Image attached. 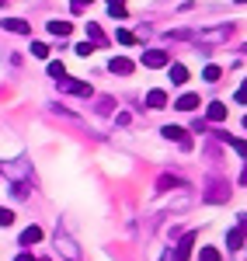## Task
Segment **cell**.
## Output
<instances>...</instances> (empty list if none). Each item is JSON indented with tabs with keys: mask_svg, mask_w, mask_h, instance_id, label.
<instances>
[{
	"mask_svg": "<svg viewBox=\"0 0 247 261\" xmlns=\"http://www.w3.org/2000/svg\"><path fill=\"white\" fill-rule=\"evenodd\" d=\"M0 174H4V178H11V185H14V181H28V178H32V171H28V164H24V161H21V164L0 161Z\"/></svg>",
	"mask_w": 247,
	"mask_h": 261,
	"instance_id": "obj_1",
	"label": "cell"
},
{
	"mask_svg": "<svg viewBox=\"0 0 247 261\" xmlns=\"http://www.w3.org/2000/svg\"><path fill=\"white\" fill-rule=\"evenodd\" d=\"M233 35V28L230 24H219V28H206V32H199L195 42H202V45H212V42H227Z\"/></svg>",
	"mask_w": 247,
	"mask_h": 261,
	"instance_id": "obj_2",
	"label": "cell"
},
{
	"mask_svg": "<svg viewBox=\"0 0 247 261\" xmlns=\"http://www.w3.org/2000/svg\"><path fill=\"white\" fill-rule=\"evenodd\" d=\"M167 63H171V53H167V49H146L143 53L146 70H160V66H167Z\"/></svg>",
	"mask_w": 247,
	"mask_h": 261,
	"instance_id": "obj_3",
	"label": "cell"
},
{
	"mask_svg": "<svg viewBox=\"0 0 247 261\" xmlns=\"http://www.w3.org/2000/svg\"><path fill=\"white\" fill-rule=\"evenodd\" d=\"M160 133H164V140H174L178 146H181V150H191V136H188L181 125H164Z\"/></svg>",
	"mask_w": 247,
	"mask_h": 261,
	"instance_id": "obj_4",
	"label": "cell"
},
{
	"mask_svg": "<svg viewBox=\"0 0 247 261\" xmlns=\"http://www.w3.org/2000/svg\"><path fill=\"white\" fill-rule=\"evenodd\" d=\"M202 199H206V202H227V199H230V188L223 185V181L212 178V181H209V188L202 192Z\"/></svg>",
	"mask_w": 247,
	"mask_h": 261,
	"instance_id": "obj_5",
	"label": "cell"
},
{
	"mask_svg": "<svg viewBox=\"0 0 247 261\" xmlns=\"http://www.w3.org/2000/svg\"><path fill=\"white\" fill-rule=\"evenodd\" d=\"M60 84V91H66V94H80V98H91L94 91H91V84H84V81H70V77H63Z\"/></svg>",
	"mask_w": 247,
	"mask_h": 261,
	"instance_id": "obj_6",
	"label": "cell"
},
{
	"mask_svg": "<svg viewBox=\"0 0 247 261\" xmlns=\"http://www.w3.org/2000/svg\"><path fill=\"white\" fill-rule=\"evenodd\" d=\"M0 28H4V32H14V35H32V24L24 18H4Z\"/></svg>",
	"mask_w": 247,
	"mask_h": 261,
	"instance_id": "obj_7",
	"label": "cell"
},
{
	"mask_svg": "<svg viewBox=\"0 0 247 261\" xmlns=\"http://www.w3.org/2000/svg\"><path fill=\"white\" fill-rule=\"evenodd\" d=\"M56 247H60V251H63V254H66V258H73V261L80 258V247H77V244L70 241L66 233H60V230H56Z\"/></svg>",
	"mask_w": 247,
	"mask_h": 261,
	"instance_id": "obj_8",
	"label": "cell"
},
{
	"mask_svg": "<svg viewBox=\"0 0 247 261\" xmlns=\"http://www.w3.org/2000/svg\"><path fill=\"white\" fill-rule=\"evenodd\" d=\"M108 70H112V73H119V77H129V73L136 70V63H132V60H125V56H112Z\"/></svg>",
	"mask_w": 247,
	"mask_h": 261,
	"instance_id": "obj_9",
	"label": "cell"
},
{
	"mask_svg": "<svg viewBox=\"0 0 247 261\" xmlns=\"http://www.w3.org/2000/svg\"><path fill=\"white\" fill-rule=\"evenodd\" d=\"M191 244H195V233H185V237L178 241V247H174V258L188 261V258H191Z\"/></svg>",
	"mask_w": 247,
	"mask_h": 261,
	"instance_id": "obj_10",
	"label": "cell"
},
{
	"mask_svg": "<svg viewBox=\"0 0 247 261\" xmlns=\"http://www.w3.org/2000/svg\"><path fill=\"white\" fill-rule=\"evenodd\" d=\"M146 108H153V112H160V108H167V94L160 91V87H153V91L146 94Z\"/></svg>",
	"mask_w": 247,
	"mask_h": 261,
	"instance_id": "obj_11",
	"label": "cell"
},
{
	"mask_svg": "<svg viewBox=\"0 0 247 261\" xmlns=\"http://www.w3.org/2000/svg\"><path fill=\"white\" fill-rule=\"evenodd\" d=\"M206 122H227V105L223 101H212L206 108Z\"/></svg>",
	"mask_w": 247,
	"mask_h": 261,
	"instance_id": "obj_12",
	"label": "cell"
},
{
	"mask_svg": "<svg viewBox=\"0 0 247 261\" xmlns=\"http://www.w3.org/2000/svg\"><path fill=\"white\" fill-rule=\"evenodd\" d=\"M42 241V230H39V226H28V230H21V247H32V244H39Z\"/></svg>",
	"mask_w": 247,
	"mask_h": 261,
	"instance_id": "obj_13",
	"label": "cell"
},
{
	"mask_svg": "<svg viewBox=\"0 0 247 261\" xmlns=\"http://www.w3.org/2000/svg\"><path fill=\"white\" fill-rule=\"evenodd\" d=\"M202 101H199V94H181V98L174 101V108H181V112H195Z\"/></svg>",
	"mask_w": 247,
	"mask_h": 261,
	"instance_id": "obj_14",
	"label": "cell"
},
{
	"mask_svg": "<svg viewBox=\"0 0 247 261\" xmlns=\"http://www.w3.org/2000/svg\"><path fill=\"white\" fill-rule=\"evenodd\" d=\"M49 32H52V35H56V39H66V35H70V32H73V24H70V21H49Z\"/></svg>",
	"mask_w": 247,
	"mask_h": 261,
	"instance_id": "obj_15",
	"label": "cell"
},
{
	"mask_svg": "<svg viewBox=\"0 0 247 261\" xmlns=\"http://www.w3.org/2000/svg\"><path fill=\"white\" fill-rule=\"evenodd\" d=\"M216 136L227 143V146H233V150H237V153H240V157L247 161V140H233V136H227V133H216Z\"/></svg>",
	"mask_w": 247,
	"mask_h": 261,
	"instance_id": "obj_16",
	"label": "cell"
},
{
	"mask_svg": "<svg viewBox=\"0 0 247 261\" xmlns=\"http://www.w3.org/2000/svg\"><path fill=\"white\" fill-rule=\"evenodd\" d=\"M227 247H230V251L244 247V226H233V230L227 233Z\"/></svg>",
	"mask_w": 247,
	"mask_h": 261,
	"instance_id": "obj_17",
	"label": "cell"
},
{
	"mask_svg": "<svg viewBox=\"0 0 247 261\" xmlns=\"http://www.w3.org/2000/svg\"><path fill=\"white\" fill-rule=\"evenodd\" d=\"M87 39L91 42H98V45H108V39H104V32L94 24V21H87Z\"/></svg>",
	"mask_w": 247,
	"mask_h": 261,
	"instance_id": "obj_18",
	"label": "cell"
},
{
	"mask_svg": "<svg viewBox=\"0 0 247 261\" xmlns=\"http://www.w3.org/2000/svg\"><path fill=\"white\" fill-rule=\"evenodd\" d=\"M188 81V70L181 63H171V84H185Z\"/></svg>",
	"mask_w": 247,
	"mask_h": 261,
	"instance_id": "obj_19",
	"label": "cell"
},
{
	"mask_svg": "<svg viewBox=\"0 0 247 261\" xmlns=\"http://www.w3.org/2000/svg\"><path fill=\"white\" fill-rule=\"evenodd\" d=\"M49 77H52V81H63V77H66V66H63L60 60H52L49 63Z\"/></svg>",
	"mask_w": 247,
	"mask_h": 261,
	"instance_id": "obj_20",
	"label": "cell"
},
{
	"mask_svg": "<svg viewBox=\"0 0 247 261\" xmlns=\"http://www.w3.org/2000/svg\"><path fill=\"white\" fill-rule=\"evenodd\" d=\"M202 77H206L209 84H216V81H219V77H223V70H219V66H212V63H209L206 70H202Z\"/></svg>",
	"mask_w": 247,
	"mask_h": 261,
	"instance_id": "obj_21",
	"label": "cell"
},
{
	"mask_svg": "<svg viewBox=\"0 0 247 261\" xmlns=\"http://www.w3.org/2000/svg\"><path fill=\"white\" fill-rule=\"evenodd\" d=\"M199 261H223V258H219L216 247H202V251H199Z\"/></svg>",
	"mask_w": 247,
	"mask_h": 261,
	"instance_id": "obj_22",
	"label": "cell"
},
{
	"mask_svg": "<svg viewBox=\"0 0 247 261\" xmlns=\"http://www.w3.org/2000/svg\"><path fill=\"white\" fill-rule=\"evenodd\" d=\"M32 56H35V60H45V56H49V45H45V42H32Z\"/></svg>",
	"mask_w": 247,
	"mask_h": 261,
	"instance_id": "obj_23",
	"label": "cell"
},
{
	"mask_svg": "<svg viewBox=\"0 0 247 261\" xmlns=\"http://www.w3.org/2000/svg\"><path fill=\"white\" fill-rule=\"evenodd\" d=\"M115 39L122 42V45H136V35H132V32H125V28H119V32H115Z\"/></svg>",
	"mask_w": 247,
	"mask_h": 261,
	"instance_id": "obj_24",
	"label": "cell"
},
{
	"mask_svg": "<svg viewBox=\"0 0 247 261\" xmlns=\"http://www.w3.org/2000/svg\"><path fill=\"white\" fill-rule=\"evenodd\" d=\"M73 53H77V56H84V60H87V56H91V53H94V42H80V45H77V49H73Z\"/></svg>",
	"mask_w": 247,
	"mask_h": 261,
	"instance_id": "obj_25",
	"label": "cell"
},
{
	"mask_svg": "<svg viewBox=\"0 0 247 261\" xmlns=\"http://www.w3.org/2000/svg\"><path fill=\"white\" fill-rule=\"evenodd\" d=\"M14 223V213L11 209H0V226H11Z\"/></svg>",
	"mask_w": 247,
	"mask_h": 261,
	"instance_id": "obj_26",
	"label": "cell"
},
{
	"mask_svg": "<svg viewBox=\"0 0 247 261\" xmlns=\"http://www.w3.org/2000/svg\"><path fill=\"white\" fill-rule=\"evenodd\" d=\"M87 4H91V0H70V11H73V14H80Z\"/></svg>",
	"mask_w": 247,
	"mask_h": 261,
	"instance_id": "obj_27",
	"label": "cell"
},
{
	"mask_svg": "<svg viewBox=\"0 0 247 261\" xmlns=\"http://www.w3.org/2000/svg\"><path fill=\"white\" fill-rule=\"evenodd\" d=\"M206 125H209L206 119H195V122H191V133H206Z\"/></svg>",
	"mask_w": 247,
	"mask_h": 261,
	"instance_id": "obj_28",
	"label": "cell"
},
{
	"mask_svg": "<svg viewBox=\"0 0 247 261\" xmlns=\"http://www.w3.org/2000/svg\"><path fill=\"white\" fill-rule=\"evenodd\" d=\"M237 105H247V81H244V87L237 91Z\"/></svg>",
	"mask_w": 247,
	"mask_h": 261,
	"instance_id": "obj_29",
	"label": "cell"
},
{
	"mask_svg": "<svg viewBox=\"0 0 247 261\" xmlns=\"http://www.w3.org/2000/svg\"><path fill=\"white\" fill-rule=\"evenodd\" d=\"M14 261H39V258H32V254L24 251V254H18V258H14Z\"/></svg>",
	"mask_w": 247,
	"mask_h": 261,
	"instance_id": "obj_30",
	"label": "cell"
},
{
	"mask_svg": "<svg viewBox=\"0 0 247 261\" xmlns=\"http://www.w3.org/2000/svg\"><path fill=\"white\" fill-rule=\"evenodd\" d=\"M240 185H247V167H244V174H240Z\"/></svg>",
	"mask_w": 247,
	"mask_h": 261,
	"instance_id": "obj_31",
	"label": "cell"
},
{
	"mask_svg": "<svg viewBox=\"0 0 247 261\" xmlns=\"http://www.w3.org/2000/svg\"><path fill=\"white\" fill-rule=\"evenodd\" d=\"M160 261H178V258H174V254H164V258H160Z\"/></svg>",
	"mask_w": 247,
	"mask_h": 261,
	"instance_id": "obj_32",
	"label": "cell"
},
{
	"mask_svg": "<svg viewBox=\"0 0 247 261\" xmlns=\"http://www.w3.org/2000/svg\"><path fill=\"white\" fill-rule=\"evenodd\" d=\"M240 223H244V226H247V213H244V216H240Z\"/></svg>",
	"mask_w": 247,
	"mask_h": 261,
	"instance_id": "obj_33",
	"label": "cell"
},
{
	"mask_svg": "<svg viewBox=\"0 0 247 261\" xmlns=\"http://www.w3.org/2000/svg\"><path fill=\"white\" fill-rule=\"evenodd\" d=\"M244 129H247V115H244Z\"/></svg>",
	"mask_w": 247,
	"mask_h": 261,
	"instance_id": "obj_34",
	"label": "cell"
},
{
	"mask_svg": "<svg viewBox=\"0 0 247 261\" xmlns=\"http://www.w3.org/2000/svg\"><path fill=\"white\" fill-rule=\"evenodd\" d=\"M4 4H7V0H0V7H4Z\"/></svg>",
	"mask_w": 247,
	"mask_h": 261,
	"instance_id": "obj_35",
	"label": "cell"
},
{
	"mask_svg": "<svg viewBox=\"0 0 247 261\" xmlns=\"http://www.w3.org/2000/svg\"><path fill=\"white\" fill-rule=\"evenodd\" d=\"M237 4H247V0H237Z\"/></svg>",
	"mask_w": 247,
	"mask_h": 261,
	"instance_id": "obj_36",
	"label": "cell"
},
{
	"mask_svg": "<svg viewBox=\"0 0 247 261\" xmlns=\"http://www.w3.org/2000/svg\"><path fill=\"white\" fill-rule=\"evenodd\" d=\"M244 49H247V45H244Z\"/></svg>",
	"mask_w": 247,
	"mask_h": 261,
	"instance_id": "obj_37",
	"label": "cell"
}]
</instances>
